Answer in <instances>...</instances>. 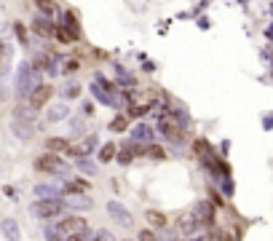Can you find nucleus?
Wrapping results in <instances>:
<instances>
[{"instance_id": "f257e3e1", "label": "nucleus", "mask_w": 273, "mask_h": 241, "mask_svg": "<svg viewBox=\"0 0 273 241\" xmlns=\"http://www.w3.org/2000/svg\"><path fill=\"white\" fill-rule=\"evenodd\" d=\"M35 169H38V172H46V174H67L70 172V166L62 161V155H54V153L38 155V158H35Z\"/></svg>"}, {"instance_id": "f03ea898", "label": "nucleus", "mask_w": 273, "mask_h": 241, "mask_svg": "<svg viewBox=\"0 0 273 241\" xmlns=\"http://www.w3.org/2000/svg\"><path fill=\"white\" fill-rule=\"evenodd\" d=\"M62 209H65L62 198H41V201L33 206V214L41 217V220H54V217L62 214Z\"/></svg>"}, {"instance_id": "7ed1b4c3", "label": "nucleus", "mask_w": 273, "mask_h": 241, "mask_svg": "<svg viewBox=\"0 0 273 241\" xmlns=\"http://www.w3.org/2000/svg\"><path fill=\"white\" fill-rule=\"evenodd\" d=\"M33 67L30 65H22L19 67V73H17V94H19V99H25V97H30V91L35 89V83H33Z\"/></svg>"}, {"instance_id": "20e7f679", "label": "nucleus", "mask_w": 273, "mask_h": 241, "mask_svg": "<svg viewBox=\"0 0 273 241\" xmlns=\"http://www.w3.org/2000/svg\"><path fill=\"white\" fill-rule=\"evenodd\" d=\"M158 129H161V134L166 137V139H171V142H182L185 129H182V123H179L174 115H169V118H161Z\"/></svg>"}, {"instance_id": "39448f33", "label": "nucleus", "mask_w": 273, "mask_h": 241, "mask_svg": "<svg viewBox=\"0 0 273 241\" xmlns=\"http://www.w3.org/2000/svg\"><path fill=\"white\" fill-rule=\"evenodd\" d=\"M54 97V89L49 86V83H41V86H35L33 91H30V107L33 110H41V107H46L49 105V99Z\"/></svg>"}, {"instance_id": "423d86ee", "label": "nucleus", "mask_w": 273, "mask_h": 241, "mask_svg": "<svg viewBox=\"0 0 273 241\" xmlns=\"http://www.w3.org/2000/svg\"><path fill=\"white\" fill-rule=\"evenodd\" d=\"M83 230H86V220L78 214L65 217V220H59V225H57V233H62V236H73V233H83Z\"/></svg>"}, {"instance_id": "0eeeda50", "label": "nucleus", "mask_w": 273, "mask_h": 241, "mask_svg": "<svg viewBox=\"0 0 273 241\" xmlns=\"http://www.w3.org/2000/svg\"><path fill=\"white\" fill-rule=\"evenodd\" d=\"M198 228H201V222H198V217L193 214V212L179 214V220H177V230L182 233V236H193V233H198Z\"/></svg>"}, {"instance_id": "6e6552de", "label": "nucleus", "mask_w": 273, "mask_h": 241, "mask_svg": "<svg viewBox=\"0 0 273 241\" xmlns=\"http://www.w3.org/2000/svg\"><path fill=\"white\" fill-rule=\"evenodd\" d=\"M107 212H110V217L118 225H123V228H129V225L134 222V220H131V212H129V209H123L118 201H110V204H107Z\"/></svg>"}, {"instance_id": "1a4fd4ad", "label": "nucleus", "mask_w": 273, "mask_h": 241, "mask_svg": "<svg viewBox=\"0 0 273 241\" xmlns=\"http://www.w3.org/2000/svg\"><path fill=\"white\" fill-rule=\"evenodd\" d=\"M193 214L198 217L201 225H214V209H212L209 201H198V204L193 206Z\"/></svg>"}, {"instance_id": "9d476101", "label": "nucleus", "mask_w": 273, "mask_h": 241, "mask_svg": "<svg viewBox=\"0 0 273 241\" xmlns=\"http://www.w3.org/2000/svg\"><path fill=\"white\" fill-rule=\"evenodd\" d=\"M62 204L65 206H70V209H78V212H89L91 206H94V201H91L89 196H86V193H75V196H67L65 201H62Z\"/></svg>"}, {"instance_id": "9b49d317", "label": "nucleus", "mask_w": 273, "mask_h": 241, "mask_svg": "<svg viewBox=\"0 0 273 241\" xmlns=\"http://www.w3.org/2000/svg\"><path fill=\"white\" fill-rule=\"evenodd\" d=\"M33 33L41 35V38H54V25H51V19L38 14V17L33 19Z\"/></svg>"}, {"instance_id": "f8f14e48", "label": "nucleus", "mask_w": 273, "mask_h": 241, "mask_svg": "<svg viewBox=\"0 0 273 241\" xmlns=\"http://www.w3.org/2000/svg\"><path fill=\"white\" fill-rule=\"evenodd\" d=\"M62 27L70 33V38H73V41H81V25H78V19H75L73 11H67L65 17H62Z\"/></svg>"}, {"instance_id": "ddd939ff", "label": "nucleus", "mask_w": 273, "mask_h": 241, "mask_svg": "<svg viewBox=\"0 0 273 241\" xmlns=\"http://www.w3.org/2000/svg\"><path fill=\"white\" fill-rule=\"evenodd\" d=\"M11 131L17 134L19 139H33L35 134V123H27V121H11Z\"/></svg>"}, {"instance_id": "4468645a", "label": "nucleus", "mask_w": 273, "mask_h": 241, "mask_svg": "<svg viewBox=\"0 0 273 241\" xmlns=\"http://www.w3.org/2000/svg\"><path fill=\"white\" fill-rule=\"evenodd\" d=\"M153 139V129L145 126V123H139V126L131 131V142H139V145H150Z\"/></svg>"}, {"instance_id": "2eb2a0df", "label": "nucleus", "mask_w": 273, "mask_h": 241, "mask_svg": "<svg viewBox=\"0 0 273 241\" xmlns=\"http://www.w3.org/2000/svg\"><path fill=\"white\" fill-rule=\"evenodd\" d=\"M0 230H3L6 241H19V238H22V233H19V225H17V220H3V222H0Z\"/></svg>"}, {"instance_id": "dca6fc26", "label": "nucleus", "mask_w": 273, "mask_h": 241, "mask_svg": "<svg viewBox=\"0 0 273 241\" xmlns=\"http://www.w3.org/2000/svg\"><path fill=\"white\" fill-rule=\"evenodd\" d=\"M67 147H70V142H67V139H62V137H49V139H46V150L54 153V155L67 153Z\"/></svg>"}, {"instance_id": "f3484780", "label": "nucleus", "mask_w": 273, "mask_h": 241, "mask_svg": "<svg viewBox=\"0 0 273 241\" xmlns=\"http://www.w3.org/2000/svg\"><path fill=\"white\" fill-rule=\"evenodd\" d=\"M145 217H147V222H150L153 228H166V225H169V217L163 212H158V209H147Z\"/></svg>"}, {"instance_id": "a211bd4d", "label": "nucleus", "mask_w": 273, "mask_h": 241, "mask_svg": "<svg viewBox=\"0 0 273 241\" xmlns=\"http://www.w3.org/2000/svg\"><path fill=\"white\" fill-rule=\"evenodd\" d=\"M62 190H65L67 196H75V193H86V190H89V182H86V180H67L65 185H62Z\"/></svg>"}, {"instance_id": "6ab92c4d", "label": "nucleus", "mask_w": 273, "mask_h": 241, "mask_svg": "<svg viewBox=\"0 0 273 241\" xmlns=\"http://www.w3.org/2000/svg\"><path fill=\"white\" fill-rule=\"evenodd\" d=\"M35 196L38 198H59L62 193H59V188H54V185H35Z\"/></svg>"}, {"instance_id": "aec40b11", "label": "nucleus", "mask_w": 273, "mask_h": 241, "mask_svg": "<svg viewBox=\"0 0 273 241\" xmlns=\"http://www.w3.org/2000/svg\"><path fill=\"white\" fill-rule=\"evenodd\" d=\"M115 153H118V147H115L113 142H105L102 147H99V153H97V158L102 161V164H107V161H113L115 158Z\"/></svg>"}, {"instance_id": "412c9836", "label": "nucleus", "mask_w": 273, "mask_h": 241, "mask_svg": "<svg viewBox=\"0 0 273 241\" xmlns=\"http://www.w3.org/2000/svg\"><path fill=\"white\" fill-rule=\"evenodd\" d=\"M67 113H70V110H67V105H65V102H59V105H54L51 110H49V121H51V123H57V121H62V118H67Z\"/></svg>"}, {"instance_id": "4be33fe9", "label": "nucleus", "mask_w": 273, "mask_h": 241, "mask_svg": "<svg viewBox=\"0 0 273 241\" xmlns=\"http://www.w3.org/2000/svg\"><path fill=\"white\" fill-rule=\"evenodd\" d=\"M145 155H147V158H153V161H163V158H166V150H163V147L161 145H147L145 147Z\"/></svg>"}, {"instance_id": "5701e85b", "label": "nucleus", "mask_w": 273, "mask_h": 241, "mask_svg": "<svg viewBox=\"0 0 273 241\" xmlns=\"http://www.w3.org/2000/svg\"><path fill=\"white\" fill-rule=\"evenodd\" d=\"M38 11H41V17H49V14H54V9H57V3L54 0H35Z\"/></svg>"}, {"instance_id": "b1692460", "label": "nucleus", "mask_w": 273, "mask_h": 241, "mask_svg": "<svg viewBox=\"0 0 273 241\" xmlns=\"http://www.w3.org/2000/svg\"><path fill=\"white\" fill-rule=\"evenodd\" d=\"M54 38H57L59 43H70V41H73V38H70V33H67L62 25H54Z\"/></svg>"}, {"instance_id": "393cba45", "label": "nucleus", "mask_w": 273, "mask_h": 241, "mask_svg": "<svg viewBox=\"0 0 273 241\" xmlns=\"http://www.w3.org/2000/svg\"><path fill=\"white\" fill-rule=\"evenodd\" d=\"M115 158H118V164H123V166H126V164H131V158H134V155H131V150H129L126 145H123L121 150H118V155H115Z\"/></svg>"}, {"instance_id": "a878e982", "label": "nucleus", "mask_w": 273, "mask_h": 241, "mask_svg": "<svg viewBox=\"0 0 273 241\" xmlns=\"http://www.w3.org/2000/svg\"><path fill=\"white\" fill-rule=\"evenodd\" d=\"M78 169H81V172H86V174H94V172H97V166L91 164L89 158H78Z\"/></svg>"}, {"instance_id": "bb28decb", "label": "nucleus", "mask_w": 273, "mask_h": 241, "mask_svg": "<svg viewBox=\"0 0 273 241\" xmlns=\"http://www.w3.org/2000/svg\"><path fill=\"white\" fill-rule=\"evenodd\" d=\"M110 129H113V131H126V115H118V118H113Z\"/></svg>"}, {"instance_id": "cd10ccee", "label": "nucleus", "mask_w": 273, "mask_h": 241, "mask_svg": "<svg viewBox=\"0 0 273 241\" xmlns=\"http://www.w3.org/2000/svg\"><path fill=\"white\" fill-rule=\"evenodd\" d=\"M147 110H150V105H137V107H131V110H129V115H131V118H142Z\"/></svg>"}, {"instance_id": "c85d7f7f", "label": "nucleus", "mask_w": 273, "mask_h": 241, "mask_svg": "<svg viewBox=\"0 0 273 241\" xmlns=\"http://www.w3.org/2000/svg\"><path fill=\"white\" fill-rule=\"evenodd\" d=\"M209 241H233V233H228V230H220V233H214Z\"/></svg>"}, {"instance_id": "c756f323", "label": "nucleus", "mask_w": 273, "mask_h": 241, "mask_svg": "<svg viewBox=\"0 0 273 241\" xmlns=\"http://www.w3.org/2000/svg\"><path fill=\"white\" fill-rule=\"evenodd\" d=\"M78 67H81V62H78V59H70V62H67V65H65V67H62V73H67V75H70V73H75V70H78Z\"/></svg>"}, {"instance_id": "7c9ffc66", "label": "nucleus", "mask_w": 273, "mask_h": 241, "mask_svg": "<svg viewBox=\"0 0 273 241\" xmlns=\"http://www.w3.org/2000/svg\"><path fill=\"white\" fill-rule=\"evenodd\" d=\"M193 150H196L198 155H206V153H209V145L204 142V139H198V142H196V145H193Z\"/></svg>"}, {"instance_id": "2f4dec72", "label": "nucleus", "mask_w": 273, "mask_h": 241, "mask_svg": "<svg viewBox=\"0 0 273 241\" xmlns=\"http://www.w3.org/2000/svg\"><path fill=\"white\" fill-rule=\"evenodd\" d=\"M139 241H158V236H155V233L153 230H139Z\"/></svg>"}, {"instance_id": "473e14b6", "label": "nucleus", "mask_w": 273, "mask_h": 241, "mask_svg": "<svg viewBox=\"0 0 273 241\" xmlns=\"http://www.w3.org/2000/svg\"><path fill=\"white\" fill-rule=\"evenodd\" d=\"M65 241H89V233H73V236H65Z\"/></svg>"}, {"instance_id": "72a5a7b5", "label": "nucleus", "mask_w": 273, "mask_h": 241, "mask_svg": "<svg viewBox=\"0 0 273 241\" xmlns=\"http://www.w3.org/2000/svg\"><path fill=\"white\" fill-rule=\"evenodd\" d=\"M78 94H81V89H78V86H70V89L65 91V97H67V99H73V97H78Z\"/></svg>"}, {"instance_id": "f704fd0d", "label": "nucleus", "mask_w": 273, "mask_h": 241, "mask_svg": "<svg viewBox=\"0 0 273 241\" xmlns=\"http://www.w3.org/2000/svg\"><path fill=\"white\" fill-rule=\"evenodd\" d=\"M49 241H65V236L57 233V230H49Z\"/></svg>"}, {"instance_id": "c9c22d12", "label": "nucleus", "mask_w": 273, "mask_h": 241, "mask_svg": "<svg viewBox=\"0 0 273 241\" xmlns=\"http://www.w3.org/2000/svg\"><path fill=\"white\" fill-rule=\"evenodd\" d=\"M14 30H17V38H22V41H27V33H25V27H22V25H17Z\"/></svg>"}, {"instance_id": "e433bc0d", "label": "nucleus", "mask_w": 273, "mask_h": 241, "mask_svg": "<svg viewBox=\"0 0 273 241\" xmlns=\"http://www.w3.org/2000/svg\"><path fill=\"white\" fill-rule=\"evenodd\" d=\"M0 65H3V46H0Z\"/></svg>"}, {"instance_id": "4c0bfd02", "label": "nucleus", "mask_w": 273, "mask_h": 241, "mask_svg": "<svg viewBox=\"0 0 273 241\" xmlns=\"http://www.w3.org/2000/svg\"><path fill=\"white\" fill-rule=\"evenodd\" d=\"M94 241H105V238H99V236H97V238H94Z\"/></svg>"}]
</instances>
